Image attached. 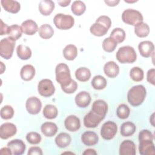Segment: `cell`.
<instances>
[{
  "instance_id": "obj_33",
  "label": "cell",
  "mask_w": 155,
  "mask_h": 155,
  "mask_svg": "<svg viewBox=\"0 0 155 155\" xmlns=\"http://www.w3.org/2000/svg\"><path fill=\"white\" fill-rule=\"evenodd\" d=\"M42 113L45 118L48 119H53L57 117L58 111L54 105L47 104L44 107Z\"/></svg>"
},
{
  "instance_id": "obj_29",
  "label": "cell",
  "mask_w": 155,
  "mask_h": 155,
  "mask_svg": "<svg viewBox=\"0 0 155 155\" xmlns=\"http://www.w3.org/2000/svg\"><path fill=\"white\" fill-rule=\"evenodd\" d=\"M78 54V48L73 44H68L63 50L64 57L68 61L74 60Z\"/></svg>"
},
{
  "instance_id": "obj_14",
  "label": "cell",
  "mask_w": 155,
  "mask_h": 155,
  "mask_svg": "<svg viewBox=\"0 0 155 155\" xmlns=\"http://www.w3.org/2000/svg\"><path fill=\"white\" fill-rule=\"evenodd\" d=\"M136 147L134 143L131 140H125L120 145V155H135Z\"/></svg>"
},
{
  "instance_id": "obj_30",
  "label": "cell",
  "mask_w": 155,
  "mask_h": 155,
  "mask_svg": "<svg viewBox=\"0 0 155 155\" xmlns=\"http://www.w3.org/2000/svg\"><path fill=\"white\" fill-rule=\"evenodd\" d=\"M75 77L81 82H86L91 77V71L87 67H79L75 71Z\"/></svg>"
},
{
  "instance_id": "obj_10",
  "label": "cell",
  "mask_w": 155,
  "mask_h": 155,
  "mask_svg": "<svg viewBox=\"0 0 155 155\" xmlns=\"http://www.w3.org/2000/svg\"><path fill=\"white\" fill-rule=\"evenodd\" d=\"M139 151L142 155H154L155 148L153 140L142 139L139 140Z\"/></svg>"
},
{
  "instance_id": "obj_34",
  "label": "cell",
  "mask_w": 155,
  "mask_h": 155,
  "mask_svg": "<svg viewBox=\"0 0 155 155\" xmlns=\"http://www.w3.org/2000/svg\"><path fill=\"white\" fill-rule=\"evenodd\" d=\"M107 81L105 78L101 75H97L93 77L91 81V85L96 90H102L107 86Z\"/></svg>"
},
{
  "instance_id": "obj_17",
  "label": "cell",
  "mask_w": 155,
  "mask_h": 155,
  "mask_svg": "<svg viewBox=\"0 0 155 155\" xmlns=\"http://www.w3.org/2000/svg\"><path fill=\"white\" fill-rule=\"evenodd\" d=\"M64 125L68 131L72 132L76 131L80 128V120L74 115H70L65 118L64 120Z\"/></svg>"
},
{
  "instance_id": "obj_45",
  "label": "cell",
  "mask_w": 155,
  "mask_h": 155,
  "mask_svg": "<svg viewBox=\"0 0 155 155\" xmlns=\"http://www.w3.org/2000/svg\"><path fill=\"white\" fill-rule=\"evenodd\" d=\"M96 22L101 24V25L109 29L111 25V21L110 18L105 15H102L99 16L96 21Z\"/></svg>"
},
{
  "instance_id": "obj_15",
  "label": "cell",
  "mask_w": 155,
  "mask_h": 155,
  "mask_svg": "<svg viewBox=\"0 0 155 155\" xmlns=\"http://www.w3.org/2000/svg\"><path fill=\"white\" fill-rule=\"evenodd\" d=\"M138 49L143 57L149 58L154 53V46L152 42L150 41H143L139 44Z\"/></svg>"
},
{
  "instance_id": "obj_55",
  "label": "cell",
  "mask_w": 155,
  "mask_h": 155,
  "mask_svg": "<svg viewBox=\"0 0 155 155\" xmlns=\"http://www.w3.org/2000/svg\"><path fill=\"white\" fill-rule=\"evenodd\" d=\"M136 1H135V0H134V1H126V0H125V2H130H130H131H131H136Z\"/></svg>"
},
{
  "instance_id": "obj_54",
  "label": "cell",
  "mask_w": 155,
  "mask_h": 155,
  "mask_svg": "<svg viewBox=\"0 0 155 155\" xmlns=\"http://www.w3.org/2000/svg\"><path fill=\"white\" fill-rule=\"evenodd\" d=\"M154 113H153L152 115L151 116L150 119V122H151V125H152L153 127L154 126Z\"/></svg>"
},
{
  "instance_id": "obj_27",
  "label": "cell",
  "mask_w": 155,
  "mask_h": 155,
  "mask_svg": "<svg viewBox=\"0 0 155 155\" xmlns=\"http://www.w3.org/2000/svg\"><path fill=\"white\" fill-rule=\"evenodd\" d=\"M136 130V125L131 122H124L120 127V134L124 137H128L133 135Z\"/></svg>"
},
{
  "instance_id": "obj_7",
  "label": "cell",
  "mask_w": 155,
  "mask_h": 155,
  "mask_svg": "<svg viewBox=\"0 0 155 155\" xmlns=\"http://www.w3.org/2000/svg\"><path fill=\"white\" fill-rule=\"evenodd\" d=\"M117 127L115 122L113 121H107L101 127V135L105 140L112 139L117 133Z\"/></svg>"
},
{
  "instance_id": "obj_52",
  "label": "cell",
  "mask_w": 155,
  "mask_h": 155,
  "mask_svg": "<svg viewBox=\"0 0 155 155\" xmlns=\"http://www.w3.org/2000/svg\"><path fill=\"white\" fill-rule=\"evenodd\" d=\"M83 154H86V155H93V154H97V152L93 150V149H91V148H88L85 150L83 153Z\"/></svg>"
},
{
  "instance_id": "obj_20",
  "label": "cell",
  "mask_w": 155,
  "mask_h": 155,
  "mask_svg": "<svg viewBox=\"0 0 155 155\" xmlns=\"http://www.w3.org/2000/svg\"><path fill=\"white\" fill-rule=\"evenodd\" d=\"M104 71L108 78H114L116 77L119 73V67L115 62L110 61L105 64Z\"/></svg>"
},
{
  "instance_id": "obj_3",
  "label": "cell",
  "mask_w": 155,
  "mask_h": 155,
  "mask_svg": "<svg viewBox=\"0 0 155 155\" xmlns=\"http://www.w3.org/2000/svg\"><path fill=\"white\" fill-rule=\"evenodd\" d=\"M56 80L61 85V87L67 85L71 81L70 71L68 65L64 63L57 65L55 69Z\"/></svg>"
},
{
  "instance_id": "obj_41",
  "label": "cell",
  "mask_w": 155,
  "mask_h": 155,
  "mask_svg": "<svg viewBox=\"0 0 155 155\" xmlns=\"http://www.w3.org/2000/svg\"><path fill=\"white\" fill-rule=\"evenodd\" d=\"M130 113V110L128 106L125 104H120L116 110L117 117L121 119H125L128 117Z\"/></svg>"
},
{
  "instance_id": "obj_53",
  "label": "cell",
  "mask_w": 155,
  "mask_h": 155,
  "mask_svg": "<svg viewBox=\"0 0 155 155\" xmlns=\"http://www.w3.org/2000/svg\"><path fill=\"white\" fill-rule=\"evenodd\" d=\"M58 4L61 7H67L71 2L70 0H64V1H58Z\"/></svg>"
},
{
  "instance_id": "obj_32",
  "label": "cell",
  "mask_w": 155,
  "mask_h": 155,
  "mask_svg": "<svg viewBox=\"0 0 155 155\" xmlns=\"http://www.w3.org/2000/svg\"><path fill=\"white\" fill-rule=\"evenodd\" d=\"M16 53L18 56L22 60H27L31 56V50L30 47L22 44L17 47Z\"/></svg>"
},
{
  "instance_id": "obj_25",
  "label": "cell",
  "mask_w": 155,
  "mask_h": 155,
  "mask_svg": "<svg viewBox=\"0 0 155 155\" xmlns=\"http://www.w3.org/2000/svg\"><path fill=\"white\" fill-rule=\"evenodd\" d=\"M35 75V67L30 65L27 64L24 65L20 71V76L22 79L28 81L31 80Z\"/></svg>"
},
{
  "instance_id": "obj_39",
  "label": "cell",
  "mask_w": 155,
  "mask_h": 155,
  "mask_svg": "<svg viewBox=\"0 0 155 155\" xmlns=\"http://www.w3.org/2000/svg\"><path fill=\"white\" fill-rule=\"evenodd\" d=\"M143 71L139 67H133L130 71L131 79L135 82H139L143 79Z\"/></svg>"
},
{
  "instance_id": "obj_12",
  "label": "cell",
  "mask_w": 155,
  "mask_h": 155,
  "mask_svg": "<svg viewBox=\"0 0 155 155\" xmlns=\"http://www.w3.org/2000/svg\"><path fill=\"white\" fill-rule=\"evenodd\" d=\"M17 131L16 127L10 122L2 124L0 127V137L2 139H7L13 136Z\"/></svg>"
},
{
  "instance_id": "obj_24",
  "label": "cell",
  "mask_w": 155,
  "mask_h": 155,
  "mask_svg": "<svg viewBox=\"0 0 155 155\" xmlns=\"http://www.w3.org/2000/svg\"><path fill=\"white\" fill-rule=\"evenodd\" d=\"M58 127L56 124L51 122H46L42 124L41 130L43 134L47 137H52L58 131Z\"/></svg>"
},
{
  "instance_id": "obj_47",
  "label": "cell",
  "mask_w": 155,
  "mask_h": 155,
  "mask_svg": "<svg viewBox=\"0 0 155 155\" xmlns=\"http://www.w3.org/2000/svg\"><path fill=\"white\" fill-rule=\"evenodd\" d=\"M154 76H155V70L154 68H151L148 70L147 73V81L152 84L154 85Z\"/></svg>"
},
{
  "instance_id": "obj_43",
  "label": "cell",
  "mask_w": 155,
  "mask_h": 155,
  "mask_svg": "<svg viewBox=\"0 0 155 155\" xmlns=\"http://www.w3.org/2000/svg\"><path fill=\"white\" fill-rule=\"evenodd\" d=\"M26 139L31 144H38L41 140V135L37 132H30L26 135Z\"/></svg>"
},
{
  "instance_id": "obj_5",
  "label": "cell",
  "mask_w": 155,
  "mask_h": 155,
  "mask_svg": "<svg viewBox=\"0 0 155 155\" xmlns=\"http://www.w3.org/2000/svg\"><path fill=\"white\" fill-rule=\"evenodd\" d=\"M53 22L58 29L68 30L74 25V19L71 15L58 13L54 16Z\"/></svg>"
},
{
  "instance_id": "obj_16",
  "label": "cell",
  "mask_w": 155,
  "mask_h": 155,
  "mask_svg": "<svg viewBox=\"0 0 155 155\" xmlns=\"http://www.w3.org/2000/svg\"><path fill=\"white\" fill-rule=\"evenodd\" d=\"M91 110L98 116L105 117L108 111V105L104 100H96L93 103Z\"/></svg>"
},
{
  "instance_id": "obj_19",
  "label": "cell",
  "mask_w": 155,
  "mask_h": 155,
  "mask_svg": "<svg viewBox=\"0 0 155 155\" xmlns=\"http://www.w3.org/2000/svg\"><path fill=\"white\" fill-rule=\"evenodd\" d=\"M81 140L82 143L87 146H93L97 143L99 137L95 132L87 131L82 134Z\"/></svg>"
},
{
  "instance_id": "obj_22",
  "label": "cell",
  "mask_w": 155,
  "mask_h": 155,
  "mask_svg": "<svg viewBox=\"0 0 155 155\" xmlns=\"http://www.w3.org/2000/svg\"><path fill=\"white\" fill-rule=\"evenodd\" d=\"M54 8V3L51 0H42L39 4V10L44 15H50Z\"/></svg>"
},
{
  "instance_id": "obj_11",
  "label": "cell",
  "mask_w": 155,
  "mask_h": 155,
  "mask_svg": "<svg viewBox=\"0 0 155 155\" xmlns=\"http://www.w3.org/2000/svg\"><path fill=\"white\" fill-rule=\"evenodd\" d=\"M104 119V117L98 116L91 110L84 116V125L87 128H95Z\"/></svg>"
},
{
  "instance_id": "obj_18",
  "label": "cell",
  "mask_w": 155,
  "mask_h": 155,
  "mask_svg": "<svg viewBox=\"0 0 155 155\" xmlns=\"http://www.w3.org/2000/svg\"><path fill=\"white\" fill-rule=\"evenodd\" d=\"M74 100L78 107L85 108L90 104L91 98L89 93L85 91H82L76 94Z\"/></svg>"
},
{
  "instance_id": "obj_36",
  "label": "cell",
  "mask_w": 155,
  "mask_h": 155,
  "mask_svg": "<svg viewBox=\"0 0 155 155\" xmlns=\"http://www.w3.org/2000/svg\"><path fill=\"white\" fill-rule=\"evenodd\" d=\"M86 9L85 4L81 1H74L71 6V10L73 13L77 16L82 15Z\"/></svg>"
},
{
  "instance_id": "obj_6",
  "label": "cell",
  "mask_w": 155,
  "mask_h": 155,
  "mask_svg": "<svg viewBox=\"0 0 155 155\" xmlns=\"http://www.w3.org/2000/svg\"><path fill=\"white\" fill-rule=\"evenodd\" d=\"M15 46V41L9 37L3 38L0 42V55L5 59L12 58Z\"/></svg>"
},
{
  "instance_id": "obj_21",
  "label": "cell",
  "mask_w": 155,
  "mask_h": 155,
  "mask_svg": "<svg viewBox=\"0 0 155 155\" xmlns=\"http://www.w3.org/2000/svg\"><path fill=\"white\" fill-rule=\"evenodd\" d=\"M23 33L27 35H33L38 30V26L36 22L31 19L24 21L21 24Z\"/></svg>"
},
{
  "instance_id": "obj_38",
  "label": "cell",
  "mask_w": 155,
  "mask_h": 155,
  "mask_svg": "<svg viewBox=\"0 0 155 155\" xmlns=\"http://www.w3.org/2000/svg\"><path fill=\"white\" fill-rule=\"evenodd\" d=\"M125 32L122 28H115L111 32L110 37L113 38L117 43H121L125 40Z\"/></svg>"
},
{
  "instance_id": "obj_42",
  "label": "cell",
  "mask_w": 155,
  "mask_h": 155,
  "mask_svg": "<svg viewBox=\"0 0 155 155\" xmlns=\"http://www.w3.org/2000/svg\"><path fill=\"white\" fill-rule=\"evenodd\" d=\"M1 117L3 119H10L13 117L14 115V110L10 105H4L2 107L0 111Z\"/></svg>"
},
{
  "instance_id": "obj_2",
  "label": "cell",
  "mask_w": 155,
  "mask_h": 155,
  "mask_svg": "<svg viewBox=\"0 0 155 155\" xmlns=\"http://www.w3.org/2000/svg\"><path fill=\"white\" fill-rule=\"evenodd\" d=\"M116 59L122 63H133L136 61L137 54L133 47L127 45L119 48L116 53Z\"/></svg>"
},
{
  "instance_id": "obj_28",
  "label": "cell",
  "mask_w": 155,
  "mask_h": 155,
  "mask_svg": "<svg viewBox=\"0 0 155 155\" xmlns=\"http://www.w3.org/2000/svg\"><path fill=\"white\" fill-rule=\"evenodd\" d=\"M134 33L138 37H147L150 33V27L147 24L140 22L134 26Z\"/></svg>"
},
{
  "instance_id": "obj_48",
  "label": "cell",
  "mask_w": 155,
  "mask_h": 155,
  "mask_svg": "<svg viewBox=\"0 0 155 155\" xmlns=\"http://www.w3.org/2000/svg\"><path fill=\"white\" fill-rule=\"evenodd\" d=\"M27 154L28 155H33V154L42 155V151L41 148L39 147H31L29 148Z\"/></svg>"
},
{
  "instance_id": "obj_31",
  "label": "cell",
  "mask_w": 155,
  "mask_h": 155,
  "mask_svg": "<svg viewBox=\"0 0 155 155\" xmlns=\"http://www.w3.org/2000/svg\"><path fill=\"white\" fill-rule=\"evenodd\" d=\"M38 33L40 37L43 39H47L51 38L54 35V30L53 27L47 24H42L38 29Z\"/></svg>"
},
{
  "instance_id": "obj_9",
  "label": "cell",
  "mask_w": 155,
  "mask_h": 155,
  "mask_svg": "<svg viewBox=\"0 0 155 155\" xmlns=\"http://www.w3.org/2000/svg\"><path fill=\"white\" fill-rule=\"evenodd\" d=\"M27 111L31 114H36L39 113L41 110L42 103L41 100L35 97L32 96L27 99L25 103Z\"/></svg>"
},
{
  "instance_id": "obj_1",
  "label": "cell",
  "mask_w": 155,
  "mask_h": 155,
  "mask_svg": "<svg viewBox=\"0 0 155 155\" xmlns=\"http://www.w3.org/2000/svg\"><path fill=\"white\" fill-rule=\"evenodd\" d=\"M147 94L145 87L142 85H137L132 87L127 94V100L130 104L137 107L142 104Z\"/></svg>"
},
{
  "instance_id": "obj_23",
  "label": "cell",
  "mask_w": 155,
  "mask_h": 155,
  "mask_svg": "<svg viewBox=\"0 0 155 155\" xmlns=\"http://www.w3.org/2000/svg\"><path fill=\"white\" fill-rule=\"evenodd\" d=\"M1 5L2 7L10 13H16L21 8V5L19 2L13 0H1Z\"/></svg>"
},
{
  "instance_id": "obj_37",
  "label": "cell",
  "mask_w": 155,
  "mask_h": 155,
  "mask_svg": "<svg viewBox=\"0 0 155 155\" xmlns=\"http://www.w3.org/2000/svg\"><path fill=\"white\" fill-rule=\"evenodd\" d=\"M22 32L23 31L21 26H19L16 24L12 25L9 27L8 33V37L15 41H16L21 37Z\"/></svg>"
},
{
  "instance_id": "obj_51",
  "label": "cell",
  "mask_w": 155,
  "mask_h": 155,
  "mask_svg": "<svg viewBox=\"0 0 155 155\" xmlns=\"http://www.w3.org/2000/svg\"><path fill=\"white\" fill-rule=\"evenodd\" d=\"M119 0H113V1H106L105 0L104 2L108 5V6H116L119 2Z\"/></svg>"
},
{
  "instance_id": "obj_49",
  "label": "cell",
  "mask_w": 155,
  "mask_h": 155,
  "mask_svg": "<svg viewBox=\"0 0 155 155\" xmlns=\"http://www.w3.org/2000/svg\"><path fill=\"white\" fill-rule=\"evenodd\" d=\"M9 27H10V26H8L6 24L4 23L2 20L1 19V32H0L1 35H8Z\"/></svg>"
},
{
  "instance_id": "obj_44",
  "label": "cell",
  "mask_w": 155,
  "mask_h": 155,
  "mask_svg": "<svg viewBox=\"0 0 155 155\" xmlns=\"http://www.w3.org/2000/svg\"><path fill=\"white\" fill-rule=\"evenodd\" d=\"M78 88V84L73 79L66 85L61 87L62 91L67 94H71L74 93Z\"/></svg>"
},
{
  "instance_id": "obj_46",
  "label": "cell",
  "mask_w": 155,
  "mask_h": 155,
  "mask_svg": "<svg viewBox=\"0 0 155 155\" xmlns=\"http://www.w3.org/2000/svg\"><path fill=\"white\" fill-rule=\"evenodd\" d=\"M142 139L153 140V135L148 130H142L139 133V140Z\"/></svg>"
},
{
  "instance_id": "obj_26",
  "label": "cell",
  "mask_w": 155,
  "mask_h": 155,
  "mask_svg": "<svg viewBox=\"0 0 155 155\" xmlns=\"http://www.w3.org/2000/svg\"><path fill=\"white\" fill-rule=\"evenodd\" d=\"M71 141V137L67 133H61L55 137V143L59 148L68 147Z\"/></svg>"
},
{
  "instance_id": "obj_4",
  "label": "cell",
  "mask_w": 155,
  "mask_h": 155,
  "mask_svg": "<svg viewBox=\"0 0 155 155\" xmlns=\"http://www.w3.org/2000/svg\"><path fill=\"white\" fill-rule=\"evenodd\" d=\"M122 19L124 22L135 26L137 24L143 21V16L138 10L128 8L123 12Z\"/></svg>"
},
{
  "instance_id": "obj_40",
  "label": "cell",
  "mask_w": 155,
  "mask_h": 155,
  "mask_svg": "<svg viewBox=\"0 0 155 155\" xmlns=\"http://www.w3.org/2000/svg\"><path fill=\"white\" fill-rule=\"evenodd\" d=\"M117 45V43L111 37L105 38L102 42V48L106 52L113 51Z\"/></svg>"
},
{
  "instance_id": "obj_35",
  "label": "cell",
  "mask_w": 155,
  "mask_h": 155,
  "mask_svg": "<svg viewBox=\"0 0 155 155\" xmlns=\"http://www.w3.org/2000/svg\"><path fill=\"white\" fill-rule=\"evenodd\" d=\"M108 29L101 24L95 22L90 28V31L91 34L96 36H102L105 35Z\"/></svg>"
},
{
  "instance_id": "obj_50",
  "label": "cell",
  "mask_w": 155,
  "mask_h": 155,
  "mask_svg": "<svg viewBox=\"0 0 155 155\" xmlns=\"http://www.w3.org/2000/svg\"><path fill=\"white\" fill-rule=\"evenodd\" d=\"M1 154H7V155H12V152L10 148L7 147H3L0 150Z\"/></svg>"
},
{
  "instance_id": "obj_8",
  "label": "cell",
  "mask_w": 155,
  "mask_h": 155,
  "mask_svg": "<svg viewBox=\"0 0 155 155\" xmlns=\"http://www.w3.org/2000/svg\"><path fill=\"white\" fill-rule=\"evenodd\" d=\"M38 93L44 97H50L52 96L55 88L53 82L48 79H44L40 81L38 85Z\"/></svg>"
},
{
  "instance_id": "obj_13",
  "label": "cell",
  "mask_w": 155,
  "mask_h": 155,
  "mask_svg": "<svg viewBox=\"0 0 155 155\" xmlns=\"http://www.w3.org/2000/svg\"><path fill=\"white\" fill-rule=\"evenodd\" d=\"M7 147L10 148L12 154L15 155H21L25 150V144L21 139H13L7 143Z\"/></svg>"
}]
</instances>
